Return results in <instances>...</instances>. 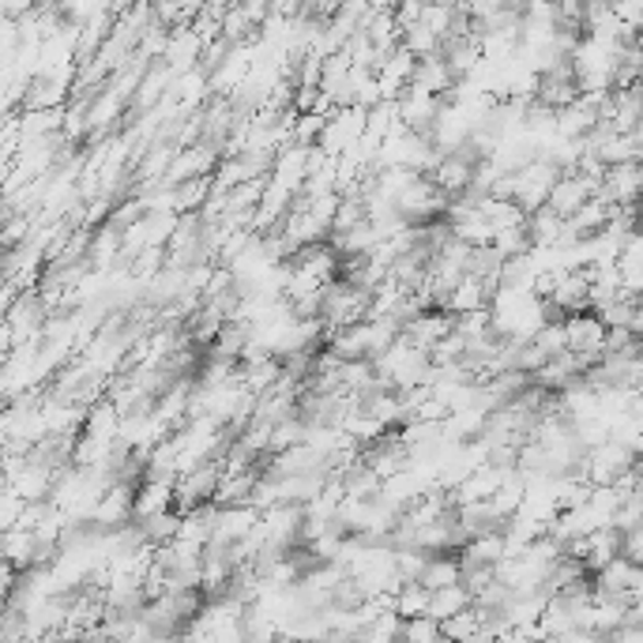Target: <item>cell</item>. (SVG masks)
<instances>
[{
	"instance_id": "1",
	"label": "cell",
	"mask_w": 643,
	"mask_h": 643,
	"mask_svg": "<svg viewBox=\"0 0 643 643\" xmlns=\"http://www.w3.org/2000/svg\"><path fill=\"white\" fill-rule=\"evenodd\" d=\"M361 320H369V294L354 290L343 278L324 286V294H320V324L328 328V335L361 324Z\"/></svg>"
},
{
	"instance_id": "3",
	"label": "cell",
	"mask_w": 643,
	"mask_h": 643,
	"mask_svg": "<svg viewBox=\"0 0 643 643\" xmlns=\"http://www.w3.org/2000/svg\"><path fill=\"white\" fill-rule=\"evenodd\" d=\"M561 328H564V350H569V354H575V358H583V361H591V366L603 358L606 328L598 324L595 312H575V317H564Z\"/></svg>"
},
{
	"instance_id": "7",
	"label": "cell",
	"mask_w": 643,
	"mask_h": 643,
	"mask_svg": "<svg viewBox=\"0 0 643 643\" xmlns=\"http://www.w3.org/2000/svg\"><path fill=\"white\" fill-rule=\"evenodd\" d=\"M410 91H421V95H433V98H448L455 87L452 72H448V64L440 61V53L433 57H421V61H414V72H410V83H406Z\"/></svg>"
},
{
	"instance_id": "4",
	"label": "cell",
	"mask_w": 643,
	"mask_h": 643,
	"mask_svg": "<svg viewBox=\"0 0 643 643\" xmlns=\"http://www.w3.org/2000/svg\"><path fill=\"white\" fill-rule=\"evenodd\" d=\"M595 192H598V184L587 181V177H580L572 169V174H561L553 181V189H549V197H546V211L549 215H557V218H572L583 203L595 200Z\"/></svg>"
},
{
	"instance_id": "9",
	"label": "cell",
	"mask_w": 643,
	"mask_h": 643,
	"mask_svg": "<svg viewBox=\"0 0 643 643\" xmlns=\"http://www.w3.org/2000/svg\"><path fill=\"white\" fill-rule=\"evenodd\" d=\"M471 606V595L460 587V583H452V587H440V591H429V606H426V617L433 624H444L452 621L455 614H463V609Z\"/></svg>"
},
{
	"instance_id": "5",
	"label": "cell",
	"mask_w": 643,
	"mask_h": 643,
	"mask_svg": "<svg viewBox=\"0 0 643 643\" xmlns=\"http://www.w3.org/2000/svg\"><path fill=\"white\" fill-rule=\"evenodd\" d=\"M636 192H640V163H624L603 169V181H598L595 197L609 203V207H636Z\"/></svg>"
},
{
	"instance_id": "6",
	"label": "cell",
	"mask_w": 643,
	"mask_h": 643,
	"mask_svg": "<svg viewBox=\"0 0 643 643\" xmlns=\"http://www.w3.org/2000/svg\"><path fill=\"white\" fill-rule=\"evenodd\" d=\"M455 332V317H448L444 309H426L418 312V317L410 320V324L403 328V338L410 346H418V350H433V346L440 343V338H448Z\"/></svg>"
},
{
	"instance_id": "8",
	"label": "cell",
	"mask_w": 643,
	"mask_h": 643,
	"mask_svg": "<svg viewBox=\"0 0 643 643\" xmlns=\"http://www.w3.org/2000/svg\"><path fill=\"white\" fill-rule=\"evenodd\" d=\"M174 508V486L169 481H147L143 478L132 493V523H143L147 515Z\"/></svg>"
},
{
	"instance_id": "13",
	"label": "cell",
	"mask_w": 643,
	"mask_h": 643,
	"mask_svg": "<svg viewBox=\"0 0 643 643\" xmlns=\"http://www.w3.org/2000/svg\"><path fill=\"white\" fill-rule=\"evenodd\" d=\"M531 343L538 346L541 354H546V361L549 358H557V354H564V328H561V320H549L541 332L531 338Z\"/></svg>"
},
{
	"instance_id": "11",
	"label": "cell",
	"mask_w": 643,
	"mask_h": 643,
	"mask_svg": "<svg viewBox=\"0 0 643 643\" xmlns=\"http://www.w3.org/2000/svg\"><path fill=\"white\" fill-rule=\"evenodd\" d=\"M135 527H140V535H143V541H147L151 549H163V546H169V541L177 538V527H181V515H177L174 508H166V512L147 515V520L135 523Z\"/></svg>"
},
{
	"instance_id": "2",
	"label": "cell",
	"mask_w": 643,
	"mask_h": 643,
	"mask_svg": "<svg viewBox=\"0 0 643 643\" xmlns=\"http://www.w3.org/2000/svg\"><path fill=\"white\" fill-rule=\"evenodd\" d=\"M218 478H223V463L218 460H207V463H200V467H192L189 474H181V478L174 481V512L189 515V512L207 508L215 501Z\"/></svg>"
},
{
	"instance_id": "10",
	"label": "cell",
	"mask_w": 643,
	"mask_h": 643,
	"mask_svg": "<svg viewBox=\"0 0 643 643\" xmlns=\"http://www.w3.org/2000/svg\"><path fill=\"white\" fill-rule=\"evenodd\" d=\"M260 471H245V474H223L215 489V508H234V504H249L252 486H257Z\"/></svg>"
},
{
	"instance_id": "12",
	"label": "cell",
	"mask_w": 643,
	"mask_h": 643,
	"mask_svg": "<svg viewBox=\"0 0 643 643\" xmlns=\"http://www.w3.org/2000/svg\"><path fill=\"white\" fill-rule=\"evenodd\" d=\"M452 583H460V561H455V553L426 557V569H421V575H418V587L440 591V587H452Z\"/></svg>"
}]
</instances>
